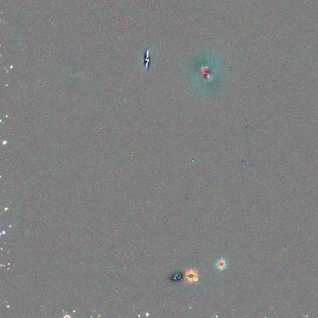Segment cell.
Wrapping results in <instances>:
<instances>
[{"label": "cell", "instance_id": "6da1fadb", "mask_svg": "<svg viewBox=\"0 0 318 318\" xmlns=\"http://www.w3.org/2000/svg\"><path fill=\"white\" fill-rule=\"evenodd\" d=\"M198 278V275L195 271L189 270L186 273V279L188 282L196 281Z\"/></svg>", "mask_w": 318, "mask_h": 318}, {"label": "cell", "instance_id": "7a4b0ae2", "mask_svg": "<svg viewBox=\"0 0 318 318\" xmlns=\"http://www.w3.org/2000/svg\"><path fill=\"white\" fill-rule=\"evenodd\" d=\"M217 267L219 269H223L226 267V262L224 260H220L217 263Z\"/></svg>", "mask_w": 318, "mask_h": 318}]
</instances>
